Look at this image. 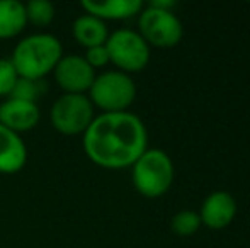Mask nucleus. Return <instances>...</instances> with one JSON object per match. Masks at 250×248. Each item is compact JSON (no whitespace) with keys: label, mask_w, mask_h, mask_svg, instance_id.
Segmentation results:
<instances>
[{"label":"nucleus","mask_w":250,"mask_h":248,"mask_svg":"<svg viewBox=\"0 0 250 248\" xmlns=\"http://www.w3.org/2000/svg\"><path fill=\"white\" fill-rule=\"evenodd\" d=\"M87 158L101 169H131L148 148V133L136 114L101 113L82 134Z\"/></svg>","instance_id":"nucleus-1"},{"label":"nucleus","mask_w":250,"mask_h":248,"mask_svg":"<svg viewBox=\"0 0 250 248\" xmlns=\"http://www.w3.org/2000/svg\"><path fill=\"white\" fill-rule=\"evenodd\" d=\"M63 55L62 41L55 34L34 33L16 44L9 60L22 78L44 80V76L53 73Z\"/></svg>","instance_id":"nucleus-2"},{"label":"nucleus","mask_w":250,"mask_h":248,"mask_svg":"<svg viewBox=\"0 0 250 248\" xmlns=\"http://www.w3.org/2000/svg\"><path fill=\"white\" fill-rule=\"evenodd\" d=\"M174 162L158 148H146L145 153L133 163L131 182L143 197H162L174 184Z\"/></svg>","instance_id":"nucleus-3"},{"label":"nucleus","mask_w":250,"mask_h":248,"mask_svg":"<svg viewBox=\"0 0 250 248\" xmlns=\"http://www.w3.org/2000/svg\"><path fill=\"white\" fill-rule=\"evenodd\" d=\"M136 92L131 75L119 70H105L96 75L87 97L101 113H125L135 102Z\"/></svg>","instance_id":"nucleus-4"},{"label":"nucleus","mask_w":250,"mask_h":248,"mask_svg":"<svg viewBox=\"0 0 250 248\" xmlns=\"http://www.w3.org/2000/svg\"><path fill=\"white\" fill-rule=\"evenodd\" d=\"M96 117V107L87 94H62L50 109V123L63 136H79Z\"/></svg>","instance_id":"nucleus-5"},{"label":"nucleus","mask_w":250,"mask_h":248,"mask_svg":"<svg viewBox=\"0 0 250 248\" xmlns=\"http://www.w3.org/2000/svg\"><path fill=\"white\" fill-rule=\"evenodd\" d=\"M138 34L148 46L174 48L182 41L184 26L174 10L148 3L138 14Z\"/></svg>","instance_id":"nucleus-6"},{"label":"nucleus","mask_w":250,"mask_h":248,"mask_svg":"<svg viewBox=\"0 0 250 248\" xmlns=\"http://www.w3.org/2000/svg\"><path fill=\"white\" fill-rule=\"evenodd\" d=\"M109 60L116 70L125 73H136L146 68L150 61V46L146 41L133 29H116L105 41Z\"/></svg>","instance_id":"nucleus-7"},{"label":"nucleus","mask_w":250,"mask_h":248,"mask_svg":"<svg viewBox=\"0 0 250 248\" xmlns=\"http://www.w3.org/2000/svg\"><path fill=\"white\" fill-rule=\"evenodd\" d=\"M97 72L85 61L83 55H63L53 70V78L63 94H87Z\"/></svg>","instance_id":"nucleus-8"},{"label":"nucleus","mask_w":250,"mask_h":248,"mask_svg":"<svg viewBox=\"0 0 250 248\" xmlns=\"http://www.w3.org/2000/svg\"><path fill=\"white\" fill-rule=\"evenodd\" d=\"M238 211L235 197L227 191H214L203 201L199 209L201 225L209 229H223L231 225Z\"/></svg>","instance_id":"nucleus-9"},{"label":"nucleus","mask_w":250,"mask_h":248,"mask_svg":"<svg viewBox=\"0 0 250 248\" xmlns=\"http://www.w3.org/2000/svg\"><path fill=\"white\" fill-rule=\"evenodd\" d=\"M41 121V109L36 102L7 97L0 102V124L12 129L14 133H27Z\"/></svg>","instance_id":"nucleus-10"},{"label":"nucleus","mask_w":250,"mask_h":248,"mask_svg":"<svg viewBox=\"0 0 250 248\" xmlns=\"http://www.w3.org/2000/svg\"><path fill=\"white\" fill-rule=\"evenodd\" d=\"M27 146L22 136L0 124V173L12 175L26 167Z\"/></svg>","instance_id":"nucleus-11"},{"label":"nucleus","mask_w":250,"mask_h":248,"mask_svg":"<svg viewBox=\"0 0 250 248\" xmlns=\"http://www.w3.org/2000/svg\"><path fill=\"white\" fill-rule=\"evenodd\" d=\"M80 7L85 14L101 20H125L138 16L143 9L142 0H82Z\"/></svg>","instance_id":"nucleus-12"},{"label":"nucleus","mask_w":250,"mask_h":248,"mask_svg":"<svg viewBox=\"0 0 250 248\" xmlns=\"http://www.w3.org/2000/svg\"><path fill=\"white\" fill-rule=\"evenodd\" d=\"M72 34H73V39L77 41V44L89 50V48L105 44V41H107L111 33H109V27L104 20L83 12L73 20Z\"/></svg>","instance_id":"nucleus-13"},{"label":"nucleus","mask_w":250,"mask_h":248,"mask_svg":"<svg viewBox=\"0 0 250 248\" xmlns=\"http://www.w3.org/2000/svg\"><path fill=\"white\" fill-rule=\"evenodd\" d=\"M27 27L26 9L19 0H0V41L14 39Z\"/></svg>","instance_id":"nucleus-14"},{"label":"nucleus","mask_w":250,"mask_h":248,"mask_svg":"<svg viewBox=\"0 0 250 248\" xmlns=\"http://www.w3.org/2000/svg\"><path fill=\"white\" fill-rule=\"evenodd\" d=\"M24 9L27 24H33L34 27L50 26L56 16V7L50 0H29L24 3Z\"/></svg>","instance_id":"nucleus-15"},{"label":"nucleus","mask_w":250,"mask_h":248,"mask_svg":"<svg viewBox=\"0 0 250 248\" xmlns=\"http://www.w3.org/2000/svg\"><path fill=\"white\" fill-rule=\"evenodd\" d=\"M201 218L199 212L192 211V209H182V211L175 212L174 218L170 221L172 231L177 236H192L199 231L201 228Z\"/></svg>","instance_id":"nucleus-16"},{"label":"nucleus","mask_w":250,"mask_h":248,"mask_svg":"<svg viewBox=\"0 0 250 248\" xmlns=\"http://www.w3.org/2000/svg\"><path fill=\"white\" fill-rule=\"evenodd\" d=\"M44 92H46V83H44V80H31V78H22V76H19L9 97L38 104V99H40Z\"/></svg>","instance_id":"nucleus-17"},{"label":"nucleus","mask_w":250,"mask_h":248,"mask_svg":"<svg viewBox=\"0 0 250 248\" xmlns=\"http://www.w3.org/2000/svg\"><path fill=\"white\" fill-rule=\"evenodd\" d=\"M17 78L19 75L9 58H0V97L7 99L10 95Z\"/></svg>","instance_id":"nucleus-18"},{"label":"nucleus","mask_w":250,"mask_h":248,"mask_svg":"<svg viewBox=\"0 0 250 248\" xmlns=\"http://www.w3.org/2000/svg\"><path fill=\"white\" fill-rule=\"evenodd\" d=\"M83 58H85V61L89 63V65L92 66L96 72L99 68H104V66L111 65V60H109V53H107V48H105V44L85 50Z\"/></svg>","instance_id":"nucleus-19"}]
</instances>
